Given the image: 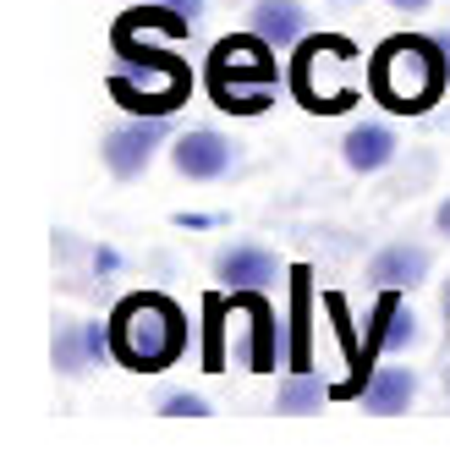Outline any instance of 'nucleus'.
<instances>
[{
  "instance_id": "f3484780",
  "label": "nucleus",
  "mask_w": 450,
  "mask_h": 461,
  "mask_svg": "<svg viewBox=\"0 0 450 461\" xmlns=\"http://www.w3.org/2000/svg\"><path fill=\"white\" fill-rule=\"evenodd\" d=\"M390 6H401V12H418V6H428V0H390Z\"/></svg>"
},
{
  "instance_id": "1a4fd4ad",
  "label": "nucleus",
  "mask_w": 450,
  "mask_h": 461,
  "mask_svg": "<svg viewBox=\"0 0 450 461\" xmlns=\"http://www.w3.org/2000/svg\"><path fill=\"white\" fill-rule=\"evenodd\" d=\"M274 275V258L264 248H231L220 253V280L231 285V292H253V285H264Z\"/></svg>"
},
{
  "instance_id": "a211bd4d",
  "label": "nucleus",
  "mask_w": 450,
  "mask_h": 461,
  "mask_svg": "<svg viewBox=\"0 0 450 461\" xmlns=\"http://www.w3.org/2000/svg\"><path fill=\"white\" fill-rule=\"evenodd\" d=\"M439 230H445V237H450V203L439 209Z\"/></svg>"
},
{
  "instance_id": "4468645a",
  "label": "nucleus",
  "mask_w": 450,
  "mask_h": 461,
  "mask_svg": "<svg viewBox=\"0 0 450 461\" xmlns=\"http://www.w3.org/2000/svg\"><path fill=\"white\" fill-rule=\"evenodd\" d=\"M165 412H171V418H203L209 401L203 395H171V401H165Z\"/></svg>"
},
{
  "instance_id": "7ed1b4c3",
  "label": "nucleus",
  "mask_w": 450,
  "mask_h": 461,
  "mask_svg": "<svg viewBox=\"0 0 450 461\" xmlns=\"http://www.w3.org/2000/svg\"><path fill=\"white\" fill-rule=\"evenodd\" d=\"M209 88L225 110L237 115H258L274 94V61H269V39H225L214 44L209 61Z\"/></svg>"
},
{
  "instance_id": "20e7f679",
  "label": "nucleus",
  "mask_w": 450,
  "mask_h": 461,
  "mask_svg": "<svg viewBox=\"0 0 450 461\" xmlns=\"http://www.w3.org/2000/svg\"><path fill=\"white\" fill-rule=\"evenodd\" d=\"M346 61H357V50L346 39H319V44H308L297 55V88H302L308 110H346L352 104V88H329L324 83L335 67H346Z\"/></svg>"
},
{
  "instance_id": "f257e3e1",
  "label": "nucleus",
  "mask_w": 450,
  "mask_h": 461,
  "mask_svg": "<svg viewBox=\"0 0 450 461\" xmlns=\"http://www.w3.org/2000/svg\"><path fill=\"white\" fill-rule=\"evenodd\" d=\"M187 346V319L171 297H127L110 319V352L138 374H159L182 357Z\"/></svg>"
},
{
  "instance_id": "f03ea898",
  "label": "nucleus",
  "mask_w": 450,
  "mask_h": 461,
  "mask_svg": "<svg viewBox=\"0 0 450 461\" xmlns=\"http://www.w3.org/2000/svg\"><path fill=\"white\" fill-rule=\"evenodd\" d=\"M368 83H374V94H379L390 110L418 115V110H428V104L445 94V61H439V50H434L428 39H390V44L374 55Z\"/></svg>"
},
{
  "instance_id": "39448f33",
  "label": "nucleus",
  "mask_w": 450,
  "mask_h": 461,
  "mask_svg": "<svg viewBox=\"0 0 450 461\" xmlns=\"http://www.w3.org/2000/svg\"><path fill=\"white\" fill-rule=\"evenodd\" d=\"M159 122L165 115H148V122H138V127L110 132L104 138V165L116 170V176H138V170L154 159V149H159Z\"/></svg>"
},
{
  "instance_id": "0eeeda50",
  "label": "nucleus",
  "mask_w": 450,
  "mask_h": 461,
  "mask_svg": "<svg viewBox=\"0 0 450 461\" xmlns=\"http://www.w3.org/2000/svg\"><path fill=\"white\" fill-rule=\"evenodd\" d=\"M368 275H374L379 285H390V292H401V285H418V280L428 275V253H423V248L396 242V248H384V253L368 264Z\"/></svg>"
},
{
  "instance_id": "423d86ee",
  "label": "nucleus",
  "mask_w": 450,
  "mask_h": 461,
  "mask_svg": "<svg viewBox=\"0 0 450 461\" xmlns=\"http://www.w3.org/2000/svg\"><path fill=\"white\" fill-rule=\"evenodd\" d=\"M171 159H176L182 176H193V182H214L220 170L231 165V143H225L220 132H209V127H203V132H187V138L176 143V154H171Z\"/></svg>"
},
{
  "instance_id": "dca6fc26",
  "label": "nucleus",
  "mask_w": 450,
  "mask_h": 461,
  "mask_svg": "<svg viewBox=\"0 0 450 461\" xmlns=\"http://www.w3.org/2000/svg\"><path fill=\"white\" fill-rule=\"evenodd\" d=\"M165 6L182 12V17H198V12H203V0H165Z\"/></svg>"
},
{
  "instance_id": "9b49d317",
  "label": "nucleus",
  "mask_w": 450,
  "mask_h": 461,
  "mask_svg": "<svg viewBox=\"0 0 450 461\" xmlns=\"http://www.w3.org/2000/svg\"><path fill=\"white\" fill-rule=\"evenodd\" d=\"M412 390H418V379H412L407 368H384V374L363 390V401H368V412H401L407 401H412Z\"/></svg>"
},
{
  "instance_id": "ddd939ff",
  "label": "nucleus",
  "mask_w": 450,
  "mask_h": 461,
  "mask_svg": "<svg viewBox=\"0 0 450 461\" xmlns=\"http://www.w3.org/2000/svg\"><path fill=\"white\" fill-rule=\"evenodd\" d=\"M297 346H292V363L308 368V269H297Z\"/></svg>"
},
{
  "instance_id": "6e6552de",
  "label": "nucleus",
  "mask_w": 450,
  "mask_h": 461,
  "mask_svg": "<svg viewBox=\"0 0 450 461\" xmlns=\"http://www.w3.org/2000/svg\"><path fill=\"white\" fill-rule=\"evenodd\" d=\"M302 28H308V17H302L297 0H258L253 6V33L269 44H297Z\"/></svg>"
},
{
  "instance_id": "9d476101",
  "label": "nucleus",
  "mask_w": 450,
  "mask_h": 461,
  "mask_svg": "<svg viewBox=\"0 0 450 461\" xmlns=\"http://www.w3.org/2000/svg\"><path fill=\"white\" fill-rule=\"evenodd\" d=\"M390 154H396V138H390L384 127H357L346 138V165L352 170H384Z\"/></svg>"
},
{
  "instance_id": "f8f14e48",
  "label": "nucleus",
  "mask_w": 450,
  "mask_h": 461,
  "mask_svg": "<svg viewBox=\"0 0 450 461\" xmlns=\"http://www.w3.org/2000/svg\"><path fill=\"white\" fill-rule=\"evenodd\" d=\"M329 390L319 384V379H308V374H297L286 390H280V412H313L319 407V401H324Z\"/></svg>"
},
{
  "instance_id": "2eb2a0df",
  "label": "nucleus",
  "mask_w": 450,
  "mask_h": 461,
  "mask_svg": "<svg viewBox=\"0 0 450 461\" xmlns=\"http://www.w3.org/2000/svg\"><path fill=\"white\" fill-rule=\"evenodd\" d=\"M55 363H61L67 374H77V363H83V357H77V335H61V346H55Z\"/></svg>"
}]
</instances>
